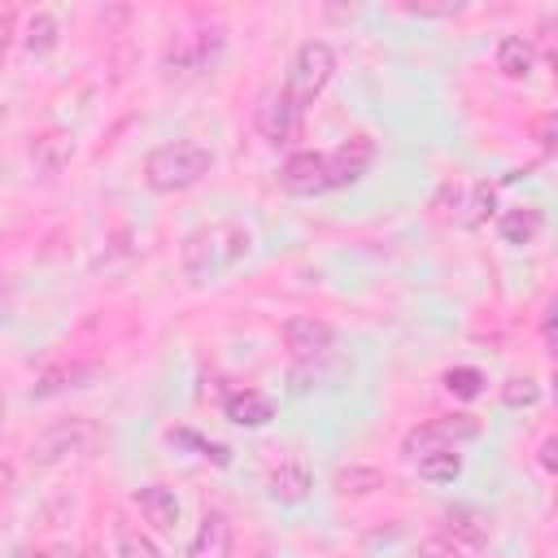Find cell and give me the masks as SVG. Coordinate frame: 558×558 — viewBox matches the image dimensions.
<instances>
[{
    "label": "cell",
    "mask_w": 558,
    "mask_h": 558,
    "mask_svg": "<svg viewBox=\"0 0 558 558\" xmlns=\"http://www.w3.org/2000/svg\"><path fill=\"white\" fill-rule=\"evenodd\" d=\"M113 558H166V554H161V545L144 527L118 523L113 527Z\"/></svg>",
    "instance_id": "cell-21"
},
{
    "label": "cell",
    "mask_w": 558,
    "mask_h": 558,
    "mask_svg": "<svg viewBox=\"0 0 558 558\" xmlns=\"http://www.w3.org/2000/svg\"><path fill=\"white\" fill-rule=\"evenodd\" d=\"M92 445H96V423L92 418H61V423L44 427L31 440V462L35 466H61L70 458L92 453Z\"/></svg>",
    "instance_id": "cell-5"
},
{
    "label": "cell",
    "mask_w": 558,
    "mask_h": 558,
    "mask_svg": "<svg viewBox=\"0 0 558 558\" xmlns=\"http://www.w3.org/2000/svg\"><path fill=\"white\" fill-rule=\"evenodd\" d=\"M375 157H379V148H375V140H371V135H362V131H357V135H349V140H340L336 148H327V153H323L327 192L357 183V179L375 166Z\"/></svg>",
    "instance_id": "cell-7"
},
{
    "label": "cell",
    "mask_w": 558,
    "mask_h": 558,
    "mask_svg": "<svg viewBox=\"0 0 558 558\" xmlns=\"http://www.w3.org/2000/svg\"><path fill=\"white\" fill-rule=\"evenodd\" d=\"M279 336H283V349L296 366H314L336 349V327L318 314H292Z\"/></svg>",
    "instance_id": "cell-6"
},
{
    "label": "cell",
    "mask_w": 558,
    "mask_h": 558,
    "mask_svg": "<svg viewBox=\"0 0 558 558\" xmlns=\"http://www.w3.org/2000/svg\"><path fill=\"white\" fill-rule=\"evenodd\" d=\"M222 418L235 427H266L275 418V401L257 388H235L222 397Z\"/></svg>",
    "instance_id": "cell-17"
},
{
    "label": "cell",
    "mask_w": 558,
    "mask_h": 558,
    "mask_svg": "<svg viewBox=\"0 0 558 558\" xmlns=\"http://www.w3.org/2000/svg\"><path fill=\"white\" fill-rule=\"evenodd\" d=\"M541 231H545V209H541V205H510V209L497 214V235H501V244H510V248L536 244Z\"/></svg>",
    "instance_id": "cell-16"
},
{
    "label": "cell",
    "mask_w": 558,
    "mask_h": 558,
    "mask_svg": "<svg viewBox=\"0 0 558 558\" xmlns=\"http://www.w3.org/2000/svg\"><path fill=\"white\" fill-rule=\"evenodd\" d=\"M170 440H179V445H192L201 458H209L214 466H231V449L227 445H214V440H201L196 432H170Z\"/></svg>",
    "instance_id": "cell-27"
},
{
    "label": "cell",
    "mask_w": 558,
    "mask_h": 558,
    "mask_svg": "<svg viewBox=\"0 0 558 558\" xmlns=\"http://www.w3.org/2000/svg\"><path fill=\"white\" fill-rule=\"evenodd\" d=\"M96 375V366L92 362H70V366H52V371H44L35 384H31V397H57V392H65V388H83L87 379Z\"/></svg>",
    "instance_id": "cell-19"
},
{
    "label": "cell",
    "mask_w": 558,
    "mask_h": 558,
    "mask_svg": "<svg viewBox=\"0 0 558 558\" xmlns=\"http://www.w3.org/2000/svg\"><path fill=\"white\" fill-rule=\"evenodd\" d=\"M480 436H484V423L475 414H436L405 432V440H440V445H466Z\"/></svg>",
    "instance_id": "cell-14"
},
{
    "label": "cell",
    "mask_w": 558,
    "mask_h": 558,
    "mask_svg": "<svg viewBox=\"0 0 558 558\" xmlns=\"http://www.w3.org/2000/svg\"><path fill=\"white\" fill-rule=\"evenodd\" d=\"M227 48V26L209 22V26H196V31H179L161 57V70L166 74H179V78H192V74H205Z\"/></svg>",
    "instance_id": "cell-4"
},
{
    "label": "cell",
    "mask_w": 558,
    "mask_h": 558,
    "mask_svg": "<svg viewBox=\"0 0 558 558\" xmlns=\"http://www.w3.org/2000/svg\"><path fill=\"white\" fill-rule=\"evenodd\" d=\"M541 336H545V344H554V301L541 310Z\"/></svg>",
    "instance_id": "cell-32"
},
{
    "label": "cell",
    "mask_w": 558,
    "mask_h": 558,
    "mask_svg": "<svg viewBox=\"0 0 558 558\" xmlns=\"http://www.w3.org/2000/svg\"><path fill=\"white\" fill-rule=\"evenodd\" d=\"M253 253V231L235 218H209L201 227H192L179 244V266H183V279L205 288V283H218L222 275H231L244 257Z\"/></svg>",
    "instance_id": "cell-1"
},
{
    "label": "cell",
    "mask_w": 558,
    "mask_h": 558,
    "mask_svg": "<svg viewBox=\"0 0 558 558\" xmlns=\"http://www.w3.org/2000/svg\"><path fill=\"white\" fill-rule=\"evenodd\" d=\"M310 493H314V471H310V462H305L301 453H288V458H279V462L270 466V475H266V497H270L275 506H305Z\"/></svg>",
    "instance_id": "cell-10"
},
{
    "label": "cell",
    "mask_w": 558,
    "mask_h": 558,
    "mask_svg": "<svg viewBox=\"0 0 558 558\" xmlns=\"http://www.w3.org/2000/svg\"><path fill=\"white\" fill-rule=\"evenodd\" d=\"M401 13H418V17H449V13H462V4H418V0H401Z\"/></svg>",
    "instance_id": "cell-29"
},
{
    "label": "cell",
    "mask_w": 558,
    "mask_h": 558,
    "mask_svg": "<svg viewBox=\"0 0 558 558\" xmlns=\"http://www.w3.org/2000/svg\"><path fill=\"white\" fill-rule=\"evenodd\" d=\"M78 558H100V554H78Z\"/></svg>",
    "instance_id": "cell-36"
},
{
    "label": "cell",
    "mask_w": 558,
    "mask_h": 558,
    "mask_svg": "<svg viewBox=\"0 0 558 558\" xmlns=\"http://www.w3.org/2000/svg\"><path fill=\"white\" fill-rule=\"evenodd\" d=\"M9 488H13V466L4 462V453H0V501L9 497Z\"/></svg>",
    "instance_id": "cell-33"
},
{
    "label": "cell",
    "mask_w": 558,
    "mask_h": 558,
    "mask_svg": "<svg viewBox=\"0 0 558 558\" xmlns=\"http://www.w3.org/2000/svg\"><path fill=\"white\" fill-rule=\"evenodd\" d=\"M231 541H235L231 514L214 506V510L201 514V523H196V532H192L183 558H231Z\"/></svg>",
    "instance_id": "cell-11"
},
{
    "label": "cell",
    "mask_w": 558,
    "mask_h": 558,
    "mask_svg": "<svg viewBox=\"0 0 558 558\" xmlns=\"http://www.w3.org/2000/svg\"><path fill=\"white\" fill-rule=\"evenodd\" d=\"M401 453L410 458V466H414L418 480H427V484H458V475H462V453H458V445H440V440H401Z\"/></svg>",
    "instance_id": "cell-9"
},
{
    "label": "cell",
    "mask_w": 558,
    "mask_h": 558,
    "mask_svg": "<svg viewBox=\"0 0 558 558\" xmlns=\"http://www.w3.org/2000/svg\"><path fill=\"white\" fill-rule=\"evenodd\" d=\"M57 44H61V22H57L48 9H35V13L26 17V26H22V48H26L31 57H48Z\"/></svg>",
    "instance_id": "cell-20"
},
{
    "label": "cell",
    "mask_w": 558,
    "mask_h": 558,
    "mask_svg": "<svg viewBox=\"0 0 558 558\" xmlns=\"http://www.w3.org/2000/svg\"><path fill=\"white\" fill-rule=\"evenodd\" d=\"M536 401H541V384L532 375H510L501 384V405L506 410H532Z\"/></svg>",
    "instance_id": "cell-26"
},
{
    "label": "cell",
    "mask_w": 558,
    "mask_h": 558,
    "mask_svg": "<svg viewBox=\"0 0 558 558\" xmlns=\"http://www.w3.org/2000/svg\"><path fill=\"white\" fill-rule=\"evenodd\" d=\"M445 519H449V527H453V536H449V541H466V545H475V549L488 541L484 514H475V510L458 506V510H445Z\"/></svg>",
    "instance_id": "cell-25"
},
{
    "label": "cell",
    "mask_w": 558,
    "mask_h": 558,
    "mask_svg": "<svg viewBox=\"0 0 558 558\" xmlns=\"http://www.w3.org/2000/svg\"><path fill=\"white\" fill-rule=\"evenodd\" d=\"M279 183H283V192H292V196H323V192H327L323 153H314V148L292 153V157L283 161V170H279Z\"/></svg>",
    "instance_id": "cell-12"
},
{
    "label": "cell",
    "mask_w": 558,
    "mask_h": 558,
    "mask_svg": "<svg viewBox=\"0 0 558 558\" xmlns=\"http://www.w3.org/2000/svg\"><path fill=\"white\" fill-rule=\"evenodd\" d=\"M493 205H497V183H488V179H480V183H471V192H466V201L458 205L462 214V222L466 227H484L488 218H493Z\"/></svg>",
    "instance_id": "cell-22"
},
{
    "label": "cell",
    "mask_w": 558,
    "mask_h": 558,
    "mask_svg": "<svg viewBox=\"0 0 558 558\" xmlns=\"http://www.w3.org/2000/svg\"><path fill=\"white\" fill-rule=\"evenodd\" d=\"M70 157H74V135L65 126H48V131H39L31 140V166L44 179H57L70 166Z\"/></svg>",
    "instance_id": "cell-13"
},
{
    "label": "cell",
    "mask_w": 558,
    "mask_h": 558,
    "mask_svg": "<svg viewBox=\"0 0 558 558\" xmlns=\"http://www.w3.org/2000/svg\"><path fill=\"white\" fill-rule=\"evenodd\" d=\"M131 501L140 506L144 523H153V532H174L183 519V506H179L174 488H166V484H144L131 493Z\"/></svg>",
    "instance_id": "cell-15"
},
{
    "label": "cell",
    "mask_w": 558,
    "mask_h": 558,
    "mask_svg": "<svg viewBox=\"0 0 558 558\" xmlns=\"http://www.w3.org/2000/svg\"><path fill=\"white\" fill-rule=\"evenodd\" d=\"M440 384H445V392L453 397V401H475V397H484V371L480 366H449L445 375H440Z\"/></svg>",
    "instance_id": "cell-23"
},
{
    "label": "cell",
    "mask_w": 558,
    "mask_h": 558,
    "mask_svg": "<svg viewBox=\"0 0 558 558\" xmlns=\"http://www.w3.org/2000/svg\"><path fill=\"white\" fill-rule=\"evenodd\" d=\"M554 449H558V436L549 432V436L536 445V462H541V471H545V475H554V471H558V453H554Z\"/></svg>",
    "instance_id": "cell-31"
},
{
    "label": "cell",
    "mask_w": 558,
    "mask_h": 558,
    "mask_svg": "<svg viewBox=\"0 0 558 558\" xmlns=\"http://www.w3.org/2000/svg\"><path fill=\"white\" fill-rule=\"evenodd\" d=\"M301 118H305V113L283 96V87L262 92V100H257V109H253L257 135H262L266 144H275V148H283V144H292V140L301 135Z\"/></svg>",
    "instance_id": "cell-8"
},
{
    "label": "cell",
    "mask_w": 558,
    "mask_h": 558,
    "mask_svg": "<svg viewBox=\"0 0 558 558\" xmlns=\"http://www.w3.org/2000/svg\"><path fill=\"white\" fill-rule=\"evenodd\" d=\"M214 148L201 144V140H170V144H157L148 157H144V183L161 196H174V192H187L196 187L209 170H214Z\"/></svg>",
    "instance_id": "cell-2"
},
{
    "label": "cell",
    "mask_w": 558,
    "mask_h": 558,
    "mask_svg": "<svg viewBox=\"0 0 558 558\" xmlns=\"http://www.w3.org/2000/svg\"><path fill=\"white\" fill-rule=\"evenodd\" d=\"M493 61H497V70H501L506 78L519 83V78H527V74L536 70V44H532L527 35H501Z\"/></svg>",
    "instance_id": "cell-18"
},
{
    "label": "cell",
    "mask_w": 558,
    "mask_h": 558,
    "mask_svg": "<svg viewBox=\"0 0 558 558\" xmlns=\"http://www.w3.org/2000/svg\"><path fill=\"white\" fill-rule=\"evenodd\" d=\"M4 414H9V397H4V384H0V436H4Z\"/></svg>",
    "instance_id": "cell-35"
},
{
    "label": "cell",
    "mask_w": 558,
    "mask_h": 558,
    "mask_svg": "<svg viewBox=\"0 0 558 558\" xmlns=\"http://www.w3.org/2000/svg\"><path fill=\"white\" fill-rule=\"evenodd\" d=\"M375 488H384V475L375 466H344L336 475V493L340 497H371Z\"/></svg>",
    "instance_id": "cell-24"
},
{
    "label": "cell",
    "mask_w": 558,
    "mask_h": 558,
    "mask_svg": "<svg viewBox=\"0 0 558 558\" xmlns=\"http://www.w3.org/2000/svg\"><path fill=\"white\" fill-rule=\"evenodd\" d=\"M331 74H336V48L327 39H301L283 74V96L305 113L327 92Z\"/></svg>",
    "instance_id": "cell-3"
},
{
    "label": "cell",
    "mask_w": 558,
    "mask_h": 558,
    "mask_svg": "<svg viewBox=\"0 0 558 558\" xmlns=\"http://www.w3.org/2000/svg\"><path fill=\"white\" fill-rule=\"evenodd\" d=\"M13 558H52V554H44V549H31V545H22V549H13Z\"/></svg>",
    "instance_id": "cell-34"
},
{
    "label": "cell",
    "mask_w": 558,
    "mask_h": 558,
    "mask_svg": "<svg viewBox=\"0 0 558 558\" xmlns=\"http://www.w3.org/2000/svg\"><path fill=\"white\" fill-rule=\"evenodd\" d=\"M13 35H17V13L13 9H0V65H4L9 48H13Z\"/></svg>",
    "instance_id": "cell-30"
},
{
    "label": "cell",
    "mask_w": 558,
    "mask_h": 558,
    "mask_svg": "<svg viewBox=\"0 0 558 558\" xmlns=\"http://www.w3.org/2000/svg\"><path fill=\"white\" fill-rule=\"evenodd\" d=\"M418 558H466V554H462L458 541H449L445 532H436V536H427V541L418 545Z\"/></svg>",
    "instance_id": "cell-28"
}]
</instances>
